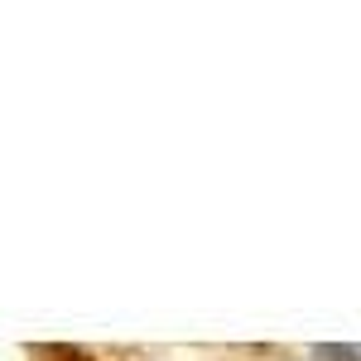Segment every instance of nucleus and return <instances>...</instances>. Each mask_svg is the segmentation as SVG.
<instances>
[{
  "instance_id": "obj_1",
  "label": "nucleus",
  "mask_w": 361,
  "mask_h": 361,
  "mask_svg": "<svg viewBox=\"0 0 361 361\" xmlns=\"http://www.w3.org/2000/svg\"><path fill=\"white\" fill-rule=\"evenodd\" d=\"M318 361H361V347H342V342H328V347H313Z\"/></svg>"
}]
</instances>
